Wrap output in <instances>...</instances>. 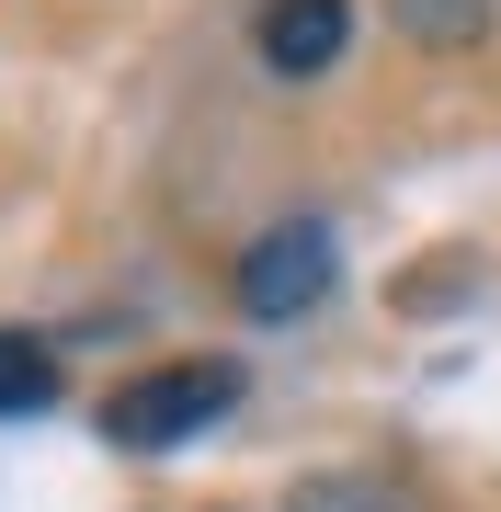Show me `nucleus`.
<instances>
[{
    "mask_svg": "<svg viewBox=\"0 0 501 512\" xmlns=\"http://www.w3.org/2000/svg\"><path fill=\"white\" fill-rule=\"evenodd\" d=\"M353 46V0H262V69L274 80H319Z\"/></svg>",
    "mask_w": 501,
    "mask_h": 512,
    "instance_id": "3",
    "label": "nucleus"
},
{
    "mask_svg": "<svg viewBox=\"0 0 501 512\" xmlns=\"http://www.w3.org/2000/svg\"><path fill=\"white\" fill-rule=\"evenodd\" d=\"M228 399H240V365H228V353H171V365L126 376L103 399V444L114 456H171L205 421H228Z\"/></svg>",
    "mask_w": 501,
    "mask_h": 512,
    "instance_id": "1",
    "label": "nucleus"
},
{
    "mask_svg": "<svg viewBox=\"0 0 501 512\" xmlns=\"http://www.w3.org/2000/svg\"><path fill=\"white\" fill-rule=\"evenodd\" d=\"M297 512H422L399 490V478H365V467H331V478H308L297 490Z\"/></svg>",
    "mask_w": 501,
    "mask_h": 512,
    "instance_id": "5",
    "label": "nucleus"
},
{
    "mask_svg": "<svg viewBox=\"0 0 501 512\" xmlns=\"http://www.w3.org/2000/svg\"><path fill=\"white\" fill-rule=\"evenodd\" d=\"M331 285H342V228L331 217H274L240 251V308L251 319H308Z\"/></svg>",
    "mask_w": 501,
    "mask_h": 512,
    "instance_id": "2",
    "label": "nucleus"
},
{
    "mask_svg": "<svg viewBox=\"0 0 501 512\" xmlns=\"http://www.w3.org/2000/svg\"><path fill=\"white\" fill-rule=\"evenodd\" d=\"M46 399H57V353L35 342V330H0V421H23Z\"/></svg>",
    "mask_w": 501,
    "mask_h": 512,
    "instance_id": "4",
    "label": "nucleus"
},
{
    "mask_svg": "<svg viewBox=\"0 0 501 512\" xmlns=\"http://www.w3.org/2000/svg\"><path fill=\"white\" fill-rule=\"evenodd\" d=\"M399 12V35H422V46H467L490 23V0H388Z\"/></svg>",
    "mask_w": 501,
    "mask_h": 512,
    "instance_id": "6",
    "label": "nucleus"
}]
</instances>
